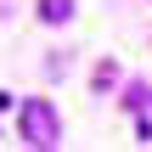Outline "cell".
<instances>
[{
    "label": "cell",
    "instance_id": "cell-2",
    "mask_svg": "<svg viewBox=\"0 0 152 152\" xmlns=\"http://www.w3.org/2000/svg\"><path fill=\"white\" fill-rule=\"evenodd\" d=\"M68 11H73V0H39V17L45 23H62Z\"/></svg>",
    "mask_w": 152,
    "mask_h": 152
},
{
    "label": "cell",
    "instance_id": "cell-1",
    "mask_svg": "<svg viewBox=\"0 0 152 152\" xmlns=\"http://www.w3.org/2000/svg\"><path fill=\"white\" fill-rule=\"evenodd\" d=\"M17 135H23V147L34 152H51L56 141H62V118H56V107L51 102H23V113H17Z\"/></svg>",
    "mask_w": 152,
    "mask_h": 152
}]
</instances>
